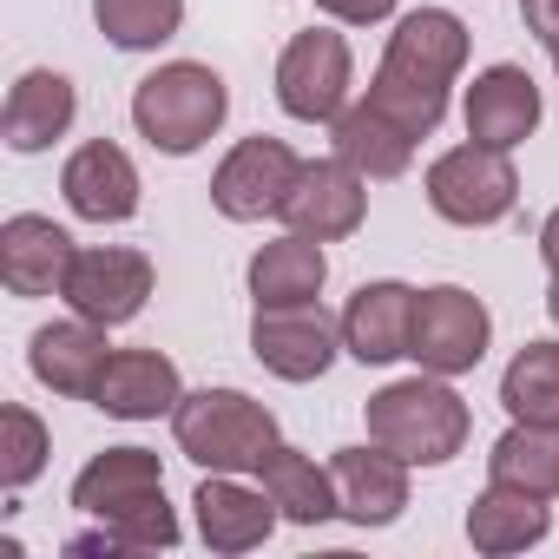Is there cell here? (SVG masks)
<instances>
[{
	"label": "cell",
	"instance_id": "cell-17",
	"mask_svg": "<svg viewBox=\"0 0 559 559\" xmlns=\"http://www.w3.org/2000/svg\"><path fill=\"white\" fill-rule=\"evenodd\" d=\"M80 243L67 237V224L40 217V211H14L0 224V284L14 297H60L67 290V270H73Z\"/></svg>",
	"mask_w": 559,
	"mask_h": 559
},
{
	"label": "cell",
	"instance_id": "cell-28",
	"mask_svg": "<svg viewBox=\"0 0 559 559\" xmlns=\"http://www.w3.org/2000/svg\"><path fill=\"white\" fill-rule=\"evenodd\" d=\"M93 27L119 53H158L185 27V0H93Z\"/></svg>",
	"mask_w": 559,
	"mask_h": 559
},
{
	"label": "cell",
	"instance_id": "cell-31",
	"mask_svg": "<svg viewBox=\"0 0 559 559\" xmlns=\"http://www.w3.org/2000/svg\"><path fill=\"white\" fill-rule=\"evenodd\" d=\"M395 8L402 0H317V14L336 27H382V21H395Z\"/></svg>",
	"mask_w": 559,
	"mask_h": 559
},
{
	"label": "cell",
	"instance_id": "cell-19",
	"mask_svg": "<svg viewBox=\"0 0 559 559\" xmlns=\"http://www.w3.org/2000/svg\"><path fill=\"white\" fill-rule=\"evenodd\" d=\"M80 119V93L67 73L53 67H27L14 86H8V106H0V139H8V152L34 158L47 145H60Z\"/></svg>",
	"mask_w": 559,
	"mask_h": 559
},
{
	"label": "cell",
	"instance_id": "cell-25",
	"mask_svg": "<svg viewBox=\"0 0 559 559\" xmlns=\"http://www.w3.org/2000/svg\"><path fill=\"white\" fill-rule=\"evenodd\" d=\"M257 480H263V493L276 500V513H284L290 526H330L336 520V480H330V467H317V454H304L290 441H276L263 454Z\"/></svg>",
	"mask_w": 559,
	"mask_h": 559
},
{
	"label": "cell",
	"instance_id": "cell-35",
	"mask_svg": "<svg viewBox=\"0 0 559 559\" xmlns=\"http://www.w3.org/2000/svg\"><path fill=\"white\" fill-rule=\"evenodd\" d=\"M552 73H559V53H552Z\"/></svg>",
	"mask_w": 559,
	"mask_h": 559
},
{
	"label": "cell",
	"instance_id": "cell-4",
	"mask_svg": "<svg viewBox=\"0 0 559 559\" xmlns=\"http://www.w3.org/2000/svg\"><path fill=\"white\" fill-rule=\"evenodd\" d=\"M171 441L204 474H257L284 428L243 389H185V402L171 408Z\"/></svg>",
	"mask_w": 559,
	"mask_h": 559
},
{
	"label": "cell",
	"instance_id": "cell-20",
	"mask_svg": "<svg viewBox=\"0 0 559 559\" xmlns=\"http://www.w3.org/2000/svg\"><path fill=\"white\" fill-rule=\"evenodd\" d=\"M178 402H185V376L165 349H112V362L93 389V408L112 421H158Z\"/></svg>",
	"mask_w": 559,
	"mask_h": 559
},
{
	"label": "cell",
	"instance_id": "cell-5",
	"mask_svg": "<svg viewBox=\"0 0 559 559\" xmlns=\"http://www.w3.org/2000/svg\"><path fill=\"white\" fill-rule=\"evenodd\" d=\"M428 191V211L441 224H461V230H487L500 217H513L520 204V171H513V152H493V145H454L428 165L421 178Z\"/></svg>",
	"mask_w": 559,
	"mask_h": 559
},
{
	"label": "cell",
	"instance_id": "cell-12",
	"mask_svg": "<svg viewBox=\"0 0 559 559\" xmlns=\"http://www.w3.org/2000/svg\"><path fill=\"white\" fill-rule=\"evenodd\" d=\"M191 520H198V539L211 552L237 559V552H257L284 513H276V500L263 493L257 474H204L191 493Z\"/></svg>",
	"mask_w": 559,
	"mask_h": 559
},
{
	"label": "cell",
	"instance_id": "cell-24",
	"mask_svg": "<svg viewBox=\"0 0 559 559\" xmlns=\"http://www.w3.org/2000/svg\"><path fill=\"white\" fill-rule=\"evenodd\" d=\"M461 533H467V546H474L480 559H513V552H533V546L552 533V500L520 493V487H493V480H487V493L467 507Z\"/></svg>",
	"mask_w": 559,
	"mask_h": 559
},
{
	"label": "cell",
	"instance_id": "cell-27",
	"mask_svg": "<svg viewBox=\"0 0 559 559\" xmlns=\"http://www.w3.org/2000/svg\"><path fill=\"white\" fill-rule=\"evenodd\" d=\"M500 408L507 421L559 428V336H533L526 349H513V362L500 369Z\"/></svg>",
	"mask_w": 559,
	"mask_h": 559
},
{
	"label": "cell",
	"instance_id": "cell-11",
	"mask_svg": "<svg viewBox=\"0 0 559 559\" xmlns=\"http://www.w3.org/2000/svg\"><path fill=\"white\" fill-rule=\"evenodd\" d=\"M276 217L290 230H304V237H317V243H343V237H356L369 224V178L356 165H343L336 152L304 158V171H297V185H290V198H284Z\"/></svg>",
	"mask_w": 559,
	"mask_h": 559
},
{
	"label": "cell",
	"instance_id": "cell-14",
	"mask_svg": "<svg viewBox=\"0 0 559 559\" xmlns=\"http://www.w3.org/2000/svg\"><path fill=\"white\" fill-rule=\"evenodd\" d=\"M60 198H67V211L86 217V224H126V217H139L145 185H139V165H132L126 145L86 139V145L60 165Z\"/></svg>",
	"mask_w": 559,
	"mask_h": 559
},
{
	"label": "cell",
	"instance_id": "cell-10",
	"mask_svg": "<svg viewBox=\"0 0 559 559\" xmlns=\"http://www.w3.org/2000/svg\"><path fill=\"white\" fill-rule=\"evenodd\" d=\"M250 356L276 376V382H323L343 356V323L323 317V304H297V310H257L250 317Z\"/></svg>",
	"mask_w": 559,
	"mask_h": 559
},
{
	"label": "cell",
	"instance_id": "cell-21",
	"mask_svg": "<svg viewBox=\"0 0 559 559\" xmlns=\"http://www.w3.org/2000/svg\"><path fill=\"white\" fill-rule=\"evenodd\" d=\"M243 284H250V304H257V310H297V304H317V297H323L330 257H323L317 237L284 230V237H270V243L250 250Z\"/></svg>",
	"mask_w": 559,
	"mask_h": 559
},
{
	"label": "cell",
	"instance_id": "cell-29",
	"mask_svg": "<svg viewBox=\"0 0 559 559\" xmlns=\"http://www.w3.org/2000/svg\"><path fill=\"white\" fill-rule=\"evenodd\" d=\"M47 454H53V435H47V421L27 402L0 408V487H8V493L34 487L47 474Z\"/></svg>",
	"mask_w": 559,
	"mask_h": 559
},
{
	"label": "cell",
	"instance_id": "cell-15",
	"mask_svg": "<svg viewBox=\"0 0 559 559\" xmlns=\"http://www.w3.org/2000/svg\"><path fill=\"white\" fill-rule=\"evenodd\" d=\"M330 480H336V520L376 533L395 526L408 513V461L389 448H336L330 454Z\"/></svg>",
	"mask_w": 559,
	"mask_h": 559
},
{
	"label": "cell",
	"instance_id": "cell-13",
	"mask_svg": "<svg viewBox=\"0 0 559 559\" xmlns=\"http://www.w3.org/2000/svg\"><path fill=\"white\" fill-rule=\"evenodd\" d=\"M539 112H546V99H539L533 73L513 67V60L474 73V86L461 93V126H467V139H474V145H493V152H520V145L539 132Z\"/></svg>",
	"mask_w": 559,
	"mask_h": 559
},
{
	"label": "cell",
	"instance_id": "cell-30",
	"mask_svg": "<svg viewBox=\"0 0 559 559\" xmlns=\"http://www.w3.org/2000/svg\"><path fill=\"white\" fill-rule=\"evenodd\" d=\"M106 526H112V539H119L126 552H171V546L185 539V526H178V507H171L165 493L139 500L132 513H119V520H106Z\"/></svg>",
	"mask_w": 559,
	"mask_h": 559
},
{
	"label": "cell",
	"instance_id": "cell-6",
	"mask_svg": "<svg viewBox=\"0 0 559 559\" xmlns=\"http://www.w3.org/2000/svg\"><path fill=\"white\" fill-rule=\"evenodd\" d=\"M349 86H356V53L336 27H304L276 53V106L297 126H330L349 106Z\"/></svg>",
	"mask_w": 559,
	"mask_h": 559
},
{
	"label": "cell",
	"instance_id": "cell-22",
	"mask_svg": "<svg viewBox=\"0 0 559 559\" xmlns=\"http://www.w3.org/2000/svg\"><path fill=\"white\" fill-rule=\"evenodd\" d=\"M152 493H165V467H158L152 448H106V454H93L73 474V507L86 520H99V526L119 520V513H132Z\"/></svg>",
	"mask_w": 559,
	"mask_h": 559
},
{
	"label": "cell",
	"instance_id": "cell-26",
	"mask_svg": "<svg viewBox=\"0 0 559 559\" xmlns=\"http://www.w3.org/2000/svg\"><path fill=\"white\" fill-rule=\"evenodd\" d=\"M487 480L539 493V500H559V428L507 421V435L487 448Z\"/></svg>",
	"mask_w": 559,
	"mask_h": 559
},
{
	"label": "cell",
	"instance_id": "cell-18",
	"mask_svg": "<svg viewBox=\"0 0 559 559\" xmlns=\"http://www.w3.org/2000/svg\"><path fill=\"white\" fill-rule=\"evenodd\" d=\"M106 362H112V343H106V330L86 323V317L40 323L34 343H27V369H34V382L53 389V395H67V402H93Z\"/></svg>",
	"mask_w": 559,
	"mask_h": 559
},
{
	"label": "cell",
	"instance_id": "cell-7",
	"mask_svg": "<svg viewBox=\"0 0 559 559\" xmlns=\"http://www.w3.org/2000/svg\"><path fill=\"white\" fill-rule=\"evenodd\" d=\"M493 349V317L474 290L461 284H428L415 297V343H408V362L428 369V376H467L480 369Z\"/></svg>",
	"mask_w": 559,
	"mask_h": 559
},
{
	"label": "cell",
	"instance_id": "cell-23",
	"mask_svg": "<svg viewBox=\"0 0 559 559\" xmlns=\"http://www.w3.org/2000/svg\"><path fill=\"white\" fill-rule=\"evenodd\" d=\"M330 145H336V158H343V165H356L369 185H395V178H408V165H415V145H421V139H408L382 106L349 99V106L330 119Z\"/></svg>",
	"mask_w": 559,
	"mask_h": 559
},
{
	"label": "cell",
	"instance_id": "cell-34",
	"mask_svg": "<svg viewBox=\"0 0 559 559\" xmlns=\"http://www.w3.org/2000/svg\"><path fill=\"white\" fill-rule=\"evenodd\" d=\"M546 317H552V330H559V276L546 284Z\"/></svg>",
	"mask_w": 559,
	"mask_h": 559
},
{
	"label": "cell",
	"instance_id": "cell-33",
	"mask_svg": "<svg viewBox=\"0 0 559 559\" xmlns=\"http://www.w3.org/2000/svg\"><path fill=\"white\" fill-rule=\"evenodd\" d=\"M539 263H546V276H559V204H552L546 224H539Z\"/></svg>",
	"mask_w": 559,
	"mask_h": 559
},
{
	"label": "cell",
	"instance_id": "cell-1",
	"mask_svg": "<svg viewBox=\"0 0 559 559\" xmlns=\"http://www.w3.org/2000/svg\"><path fill=\"white\" fill-rule=\"evenodd\" d=\"M461 67H467V21L454 8H408V14H395V34H389L382 67L362 99L382 106L408 139H435Z\"/></svg>",
	"mask_w": 559,
	"mask_h": 559
},
{
	"label": "cell",
	"instance_id": "cell-32",
	"mask_svg": "<svg viewBox=\"0 0 559 559\" xmlns=\"http://www.w3.org/2000/svg\"><path fill=\"white\" fill-rule=\"evenodd\" d=\"M520 21L546 53H559V0H520Z\"/></svg>",
	"mask_w": 559,
	"mask_h": 559
},
{
	"label": "cell",
	"instance_id": "cell-9",
	"mask_svg": "<svg viewBox=\"0 0 559 559\" xmlns=\"http://www.w3.org/2000/svg\"><path fill=\"white\" fill-rule=\"evenodd\" d=\"M297 171H304V158H297L284 139H270V132L237 139V145L217 158V171H211V204H217V217H230V224H263V217L284 211Z\"/></svg>",
	"mask_w": 559,
	"mask_h": 559
},
{
	"label": "cell",
	"instance_id": "cell-3",
	"mask_svg": "<svg viewBox=\"0 0 559 559\" xmlns=\"http://www.w3.org/2000/svg\"><path fill=\"white\" fill-rule=\"evenodd\" d=\"M230 119V86L204 60H165L132 86V132L158 158H191L204 152Z\"/></svg>",
	"mask_w": 559,
	"mask_h": 559
},
{
	"label": "cell",
	"instance_id": "cell-8",
	"mask_svg": "<svg viewBox=\"0 0 559 559\" xmlns=\"http://www.w3.org/2000/svg\"><path fill=\"white\" fill-rule=\"evenodd\" d=\"M152 284H158V270H152L145 250H132V243H80L60 297H67L73 317H86L99 330H119V323L145 317Z\"/></svg>",
	"mask_w": 559,
	"mask_h": 559
},
{
	"label": "cell",
	"instance_id": "cell-16",
	"mask_svg": "<svg viewBox=\"0 0 559 559\" xmlns=\"http://www.w3.org/2000/svg\"><path fill=\"white\" fill-rule=\"evenodd\" d=\"M415 284H395V276H376L343 304V356H356L362 369H389L408 356L415 343Z\"/></svg>",
	"mask_w": 559,
	"mask_h": 559
},
{
	"label": "cell",
	"instance_id": "cell-2",
	"mask_svg": "<svg viewBox=\"0 0 559 559\" xmlns=\"http://www.w3.org/2000/svg\"><path fill=\"white\" fill-rule=\"evenodd\" d=\"M362 421H369V441L402 454L408 467H448L474 435V415H467L461 389L448 376H428V369L376 389L362 402Z\"/></svg>",
	"mask_w": 559,
	"mask_h": 559
}]
</instances>
